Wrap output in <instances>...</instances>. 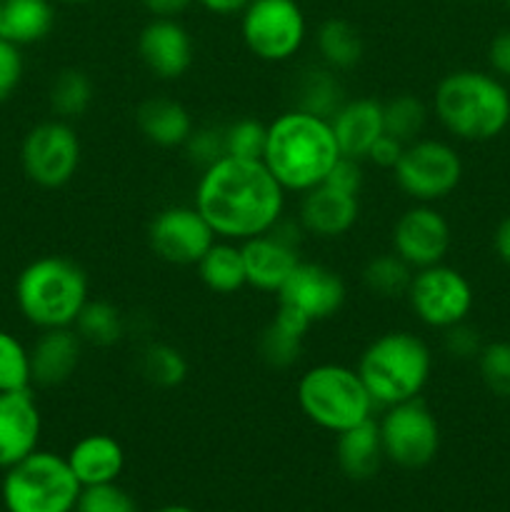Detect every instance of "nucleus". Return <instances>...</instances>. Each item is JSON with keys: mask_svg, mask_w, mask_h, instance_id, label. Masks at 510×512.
Instances as JSON below:
<instances>
[{"mask_svg": "<svg viewBox=\"0 0 510 512\" xmlns=\"http://www.w3.org/2000/svg\"><path fill=\"white\" fill-rule=\"evenodd\" d=\"M323 183L345 190V193L360 195V188H363V168H360V160L340 158Z\"/></svg>", "mask_w": 510, "mask_h": 512, "instance_id": "nucleus-42", "label": "nucleus"}, {"mask_svg": "<svg viewBox=\"0 0 510 512\" xmlns=\"http://www.w3.org/2000/svg\"><path fill=\"white\" fill-rule=\"evenodd\" d=\"M83 358V340L73 328L40 330L30 348V378L40 388L68 383Z\"/></svg>", "mask_w": 510, "mask_h": 512, "instance_id": "nucleus-20", "label": "nucleus"}, {"mask_svg": "<svg viewBox=\"0 0 510 512\" xmlns=\"http://www.w3.org/2000/svg\"><path fill=\"white\" fill-rule=\"evenodd\" d=\"M358 375L375 408L420 398L433 375V350L410 330H388L360 353Z\"/></svg>", "mask_w": 510, "mask_h": 512, "instance_id": "nucleus-4", "label": "nucleus"}, {"mask_svg": "<svg viewBox=\"0 0 510 512\" xmlns=\"http://www.w3.org/2000/svg\"><path fill=\"white\" fill-rule=\"evenodd\" d=\"M335 460L350 480H368L383 465L385 453L380 430L373 418L335 435Z\"/></svg>", "mask_w": 510, "mask_h": 512, "instance_id": "nucleus-25", "label": "nucleus"}, {"mask_svg": "<svg viewBox=\"0 0 510 512\" xmlns=\"http://www.w3.org/2000/svg\"><path fill=\"white\" fill-rule=\"evenodd\" d=\"M155 512H198V510L188 508V505H165V508H160Z\"/></svg>", "mask_w": 510, "mask_h": 512, "instance_id": "nucleus-48", "label": "nucleus"}, {"mask_svg": "<svg viewBox=\"0 0 510 512\" xmlns=\"http://www.w3.org/2000/svg\"><path fill=\"white\" fill-rule=\"evenodd\" d=\"M58 3H68V5H85V3H93V0H58Z\"/></svg>", "mask_w": 510, "mask_h": 512, "instance_id": "nucleus-49", "label": "nucleus"}, {"mask_svg": "<svg viewBox=\"0 0 510 512\" xmlns=\"http://www.w3.org/2000/svg\"><path fill=\"white\" fill-rule=\"evenodd\" d=\"M345 298H348V288L335 270L320 263H305V260H300L298 268L278 290V303L298 310L313 325L338 315Z\"/></svg>", "mask_w": 510, "mask_h": 512, "instance_id": "nucleus-16", "label": "nucleus"}, {"mask_svg": "<svg viewBox=\"0 0 510 512\" xmlns=\"http://www.w3.org/2000/svg\"><path fill=\"white\" fill-rule=\"evenodd\" d=\"M75 512H138V505L118 483H105L80 490Z\"/></svg>", "mask_w": 510, "mask_h": 512, "instance_id": "nucleus-38", "label": "nucleus"}, {"mask_svg": "<svg viewBox=\"0 0 510 512\" xmlns=\"http://www.w3.org/2000/svg\"><path fill=\"white\" fill-rule=\"evenodd\" d=\"M425 120H428V110H425L423 100L415 98V95L403 93L383 103L385 133L393 135L400 143L408 145L418 140L425 128Z\"/></svg>", "mask_w": 510, "mask_h": 512, "instance_id": "nucleus-34", "label": "nucleus"}, {"mask_svg": "<svg viewBox=\"0 0 510 512\" xmlns=\"http://www.w3.org/2000/svg\"><path fill=\"white\" fill-rule=\"evenodd\" d=\"M385 460L405 470H420L435 460L440 450V425L433 410L420 398L385 408L378 420Z\"/></svg>", "mask_w": 510, "mask_h": 512, "instance_id": "nucleus-11", "label": "nucleus"}, {"mask_svg": "<svg viewBox=\"0 0 510 512\" xmlns=\"http://www.w3.org/2000/svg\"><path fill=\"white\" fill-rule=\"evenodd\" d=\"M295 398L310 423L333 435L365 423L375 410L358 370L340 363H320L305 370Z\"/></svg>", "mask_w": 510, "mask_h": 512, "instance_id": "nucleus-6", "label": "nucleus"}, {"mask_svg": "<svg viewBox=\"0 0 510 512\" xmlns=\"http://www.w3.org/2000/svg\"><path fill=\"white\" fill-rule=\"evenodd\" d=\"M240 35L265 63H285L303 48L308 23L298 0H250L240 13Z\"/></svg>", "mask_w": 510, "mask_h": 512, "instance_id": "nucleus-9", "label": "nucleus"}, {"mask_svg": "<svg viewBox=\"0 0 510 512\" xmlns=\"http://www.w3.org/2000/svg\"><path fill=\"white\" fill-rule=\"evenodd\" d=\"M405 298L415 318L433 330H448L468 320L475 303L470 280L445 263L415 270Z\"/></svg>", "mask_w": 510, "mask_h": 512, "instance_id": "nucleus-12", "label": "nucleus"}, {"mask_svg": "<svg viewBox=\"0 0 510 512\" xmlns=\"http://www.w3.org/2000/svg\"><path fill=\"white\" fill-rule=\"evenodd\" d=\"M25 75V58L20 45L10 43L0 35V103L10 100L20 88Z\"/></svg>", "mask_w": 510, "mask_h": 512, "instance_id": "nucleus-40", "label": "nucleus"}, {"mask_svg": "<svg viewBox=\"0 0 510 512\" xmlns=\"http://www.w3.org/2000/svg\"><path fill=\"white\" fill-rule=\"evenodd\" d=\"M330 128L343 158L365 160L375 140L385 133L383 103L375 98L345 100L330 118Z\"/></svg>", "mask_w": 510, "mask_h": 512, "instance_id": "nucleus-21", "label": "nucleus"}, {"mask_svg": "<svg viewBox=\"0 0 510 512\" xmlns=\"http://www.w3.org/2000/svg\"><path fill=\"white\" fill-rule=\"evenodd\" d=\"M393 178L413 203L435 205L458 190L463 180V160L445 140L418 138L403 148Z\"/></svg>", "mask_w": 510, "mask_h": 512, "instance_id": "nucleus-8", "label": "nucleus"}, {"mask_svg": "<svg viewBox=\"0 0 510 512\" xmlns=\"http://www.w3.org/2000/svg\"><path fill=\"white\" fill-rule=\"evenodd\" d=\"M403 148L405 143H400V140H395L393 135L383 133L378 140L373 143V148L368 150V158L373 165H378V168H385V170H393L395 163L400 160V155H403Z\"/></svg>", "mask_w": 510, "mask_h": 512, "instance_id": "nucleus-43", "label": "nucleus"}, {"mask_svg": "<svg viewBox=\"0 0 510 512\" xmlns=\"http://www.w3.org/2000/svg\"><path fill=\"white\" fill-rule=\"evenodd\" d=\"M443 348L448 350V355L458 360H470L478 358V353L483 350V343H480V333L468 325V320L453 325V328L443 330Z\"/></svg>", "mask_w": 510, "mask_h": 512, "instance_id": "nucleus-41", "label": "nucleus"}, {"mask_svg": "<svg viewBox=\"0 0 510 512\" xmlns=\"http://www.w3.org/2000/svg\"><path fill=\"white\" fill-rule=\"evenodd\" d=\"M95 100L93 80L85 70L65 68L53 78L48 90V103L55 118L60 120H78L90 110Z\"/></svg>", "mask_w": 510, "mask_h": 512, "instance_id": "nucleus-30", "label": "nucleus"}, {"mask_svg": "<svg viewBox=\"0 0 510 512\" xmlns=\"http://www.w3.org/2000/svg\"><path fill=\"white\" fill-rule=\"evenodd\" d=\"M88 300V275L75 260L63 255L30 260L15 278V305L38 330L73 328Z\"/></svg>", "mask_w": 510, "mask_h": 512, "instance_id": "nucleus-5", "label": "nucleus"}, {"mask_svg": "<svg viewBox=\"0 0 510 512\" xmlns=\"http://www.w3.org/2000/svg\"><path fill=\"white\" fill-rule=\"evenodd\" d=\"M198 3L213 15H235L243 13L250 0H198Z\"/></svg>", "mask_w": 510, "mask_h": 512, "instance_id": "nucleus-46", "label": "nucleus"}, {"mask_svg": "<svg viewBox=\"0 0 510 512\" xmlns=\"http://www.w3.org/2000/svg\"><path fill=\"white\" fill-rule=\"evenodd\" d=\"M73 330L80 335L83 345L110 348L125 335V320L123 313L108 300H88L75 318Z\"/></svg>", "mask_w": 510, "mask_h": 512, "instance_id": "nucleus-31", "label": "nucleus"}, {"mask_svg": "<svg viewBox=\"0 0 510 512\" xmlns=\"http://www.w3.org/2000/svg\"><path fill=\"white\" fill-rule=\"evenodd\" d=\"M43 433V415L33 390L0 393V470L13 468L33 450Z\"/></svg>", "mask_w": 510, "mask_h": 512, "instance_id": "nucleus-18", "label": "nucleus"}, {"mask_svg": "<svg viewBox=\"0 0 510 512\" xmlns=\"http://www.w3.org/2000/svg\"><path fill=\"white\" fill-rule=\"evenodd\" d=\"M293 108L318 118H333L335 110L345 103V90L338 73L328 65H308L295 80Z\"/></svg>", "mask_w": 510, "mask_h": 512, "instance_id": "nucleus-27", "label": "nucleus"}, {"mask_svg": "<svg viewBox=\"0 0 510 512\" xmlns=\"http://www.w3.org/2000/svg\"><path fill=\"white\" fill-rule=\"evenodd\" d=\"M195 268H198L200 283L215 295H233L248 285L243 253L233 240H215Z\"/></svg>", "mask_w": 510, "mask_h": 512, "instance_id": "nucleus-28", "label": "nucleus"}, {"mask_svg": "<svg viewBox=\"0 0 510 512\" xmlns=\"http://www.w3.org/2000/svg\"><path fill=\"white\" fill-rule=\"evenodd\" d=\"M488 60L490 68L498 78L510 80V28L500 30L493 40H490L488 48Z\"/></svg>", "mask_w": 510, "mask_h": 512, "instance_id": "nucleus-44", "label": "nucleus"}, {"mask_svg": "<svg viewBox=\"0 0 510 512\" xmlns=\"http://www.w3.org/2000/svg\"><path fill=\"white\" fill-rule=\"evenodd\" d=\"M70 470L83 488L118 483L125 468V450L113 435L90 433L80 438L65 455Z\"/></svg>", "mask_w": 510, "mask_h": 512, "instance_id": "nucleus-22", "label": "nucleus"}, {"mask_svg": "<svg viewBox=\"0 0 510 512\" xmlns=\"http://www.w3.org/2000/svg\"><path fill=\"white\" fill-rule=\"evenodd\" d=\"M313 328L305 315H300L298 310L288 308V305L278 303V313L273 315L265 330L260 333L258 350L260 358L265 365L275 370H288L303 355V343L308 330Z\"/></svg>", "mask_w": 510, "mask_h": 512, "instance_id": "nucleus-23", "label": "nucleus"}, {"mask_svg": "<svg viewBox=\"0 0 510 512\" xmlns=\"http://www.w3.org/2000/svg\"><path fill=\"white\" fill-rule=\"evenodd\" d=\"M138 55L158 80H178L195 60L193 38L175 18H153L140 30Z\"/></svg>", "mask_w": 510, "mask_h": 512, "instance_id": "nucleus-17", "label": "nucleus"}, {"mask_svg": "<svg viewBox=\"0 0 510 512\" xmlns=\"http://www.w3.org/2000/svg\"><path fill=\"white\" fill-rule=\"evenodd\" d=\"M215 240L218 235L195 205H170L158 210L148 225L150 250L160 260L180 268L198 265Z\"/></svg>", "mask_w": 510, "mask_h": 512, "instance_id": "nucleus-14", "label": "nucleus"}, {"mask_svg": "<svg viewBox=\"0 0 510 512\" xmlns=\"http://www.w3.org/2000/svg\"><path fill=\"white\" fill-rule=\"evenodd\" d=\"M0 13H3V0H0Z\"/></svg>", "mask_w": 510, "mask_h": 512, "instance_id": "nucleus-51", "label": "nucleus"}, {"mask_svg": "<svg viewBox=\"0 0 510 512\" xmlns=\"http://www.w3.org/2000/svg\"><path fill=\"white\" fill-rule=\"evenodd\" d=\"M390 243L398 258H403L413 270H420L443 263L453 235L450 223L435 205L415 203L395 220Z\"/></svg>", "mask_w": 510, "mask_h": 512, "instance_id": "nucleus-15", "label": "nucleus"}, {"mask_svg": "<svg viewBox=\"0 0 510 512\" xmlns=\"http://www.w3.org/2000/svg\"><path fill=\"white\" fill-rule=\"evenodd\" d=\"M30 385V348H25L13 333L0 328V393L28 390Z\"/></svg>", "mask_w": 510, "mask_h": 512, "instance_id": "nucleus-35", "label": "nucleus"}, {"mask_svg": "<svg viewBox=\"0 0 510 512\" xmlns=\"http://www.w3.org/2000/svg\"><path fill=\"white\" fill-rule=\"evenodd\" d=\"M478 370L485 388L498 398H510V343L495 340L478 353Z\"/></svg>", "mask_w": 510, "mask_h": 512, "instance_id": "nucleus-37", "label": "nucleus"}, {"mask_svg": "<svg viewBox=\"0 0 510 512\" xmlns=\"http://www.w3.org/2000/svg\"><path fill=\"white\" fill-rule=\"evenodd\" d=\"M153 18H175L193 5V0H140Z\"/></svg>", "mask_w": 510, "mask_h": 512, "instance_id": "nucleus-45", "label": "nucleus"}, {"mask_svg": "<svg viewBox=\"0 0 510 512\" xmlns=\"http://www.w3.org/2000/svg\"><path fill=\"white\" fill-rule=\"evenodd\" d=\"M415 270L395 253L375 255L363 268V285L378 298H405Z\"/></svg>", "mask_w": 510, "mask_h": 512, "instance_id": "nucleus-33", "label": "nucleus"}, {"mask_svg": "<svg viewBox=\"0 0 510 512\" xmlns=\"http://www.w3.org/2000/svg\"><path fill=\"white\" fill-rule=\"evenodd\" d=\"M320 63L330 70H350L363 60V38L353 23L343 18H328L315 35Z\"/></svg>", "mask_w": 510, "mask_h": 512, "instance_id": "nucleus-29", "label": "nucleus"}, {"mask_svg": "<svg viewBox=\"0 0 510 512\" xmlns=\"http://www.w3.org/2000/svg\"><path fill=\"white\" fill-rule=\"evenodd\" d=\"M360 215V195L345 193L328 183H320L303 193L298 208V223L305 235L320 240L343 238L353 230Z\"/></svg>", "mask_w": 510, "mask_h": 512, "instance_id": "nucleus-19", "label": "nucleus"}, {"mask_svg": "<svg viewBox=\"0 0 510 512\" xmlns=\"http://www.w3.org/2000/svg\"><path fill=\"white\" fill-rule=\"evenodd\" d=\"M193 205L220 240L245 243L283 218L285 190L263 160L225 155L200 173Z\"/></svg>", "mask_w": 510, "mask_h": 512, "instance_id": "nucleus-1", "label": "nucleus"}, {"mask_svg": "<svg viewBox=\"0 0 510 512\" xmlns=\"http://www.w3.org/2000/svg\"><path fill=\"white\" fill-rule=\"evenodd\" d=\"M80 490L65 455L33 450L5 470L0 498L8 512H75Z\"/></svg>", "mask_w": 510, "mask_h": 512, "instance_id": "nucleus-7", "label": "nucleus"}, {"mask_svg": "<svg viewBox=\"0 0 510 512\" xmlns=\"http://www.w3.org/2000/svg\"><path fill=\"white\" fill-rule=\"evenodd\" d=\"M433 110L453 138L485 143L510 125V93L498 75L483 70H453L435 85Z\"/></svg>", "mask_w": 510, "mask_h": 512, "instance_id": "nucleus-3", "label": "nucleus"}, {"mask_svg": "<svg viewBox=\"0 0 510 512\" xmlns=\"http://www.w3.org/2000/svg\"><path fill=\"white\" fill-rule=\"evenodd\" d=\"M343 158L328 118L290 108L268 123L263 165L285 193H308Z\"/></svg>", "mask_w": 510, "mask_h": 512, "instance_id": "nucleus-2", "label": "nucleus"}, {"mask_svg": "<svg viewBox=\"0 0 510 512\" xmlns=\"http://www.w3.org/2000/svg\"><path fill=\"white\" fill-rule=\"evenodd\" d=\"M83 158V145L68 120H43L25 133L20 143V165L30 183L58 190L75 178Z\"/></svg>", "mask_w": 510, "mask_h": 512, "instance_id": "nucleus-10", "label": "nucleus"}, {"mask_svg": "<svg viewBox=\"0 0 510 512\" xmlns=\"http://www.w3.org/2000/svg\"><path fill=\"white\" fill-rule=\"evenodd\" d=\"M505 8H508V10H510V0H505Z\"/></svg>", "mask_w": 510, "mask_h": 512, "instance_id": "nucleus-50", "label": "nucleus"}, {"mask_svg": "<svg viewBox=\"0 0 510 512\" xmlns=\"http://www.w3.org/2000/svg\"><path fill=\"white\" fill-rule=\"evenodd\" d=\"M55 25L53 0H3L0 35L15 45H35L50 35Z\"/></svg>", "mask_w": 510, "mask_h": 512, "instance_id": "nucleus-26", "label": "nucleus"}, {"mask_svg": "<svg viewBox=\"0 0 510 512\" xmlns=\"http://www.w3.org/2000/svg\"><path fill=\"white\" fill-rule=\"evenodd\" d=\"M493 245H495V253H498V258L510 268V215L505 220H500V225L495 228Z\"/></svg>", "mask_w": 510, "mask_h": 512, "instance_id": "nucleus-47", "label": "nucleus"}, {"mask_svg": "<svg viewBox=\"0 0 510 512\" xmlns=\"http://www.w3.org/2000/svg\"><path fill=\"white\" fill-rule=\"evenodd\" d=\"M183 150L185 158L193 165H198L200 170L218 163L220 158H225L223 128H195L193 133H190V138L185 140Z\"/></svg>", "mask_w": 510, "mask_h": 512, "instance_id": "nucleus-39", "label": "nucleus"}, {"mask_svg": "<svg viewBox=\"0 0 510 512\" xmlns=\"http://www.w3.org/2000/svg\"><path fill=\"white\" fill-rule=\"evenodd\" d=\"M140 375L158 388H178L188 378V358L168 343L145 345L138 358Z\"/></svg>", "mask_w": 510, "mask_h": 512, "instance_id": "nucleus-32", "label": "nucleus"}, {"mask_svg": "<svg viewBox=\"0 0 510 512\" xmlns=\"http://www.w3.org/2000/svg\"><path fill=\"white\" fill-rule=\"evenodd\" d=\"M225 155L240 160H263L268 125L255 118H240L223 128Z\"/></svg>", "mask_w": 510, "mask_h": 512, "instance_id": "nucleus-36", "label": "nucleus"}, {"mask_svg": "<svg viewBox=\"0 0 510 512\" xmlns=\"http://www.w3.org/2000/svg\"><path fill=\"white\" fill-rule=\"evenodd\" d=\"M135 123L143 138L158 148H183L195 130L193 115L173 98H148L135 110Z\"/></svg>", "mask_w": 510, "mask_h": 512, "instance_id": "nucleus-24", "label": "nucleus"}, {"mask_svg": "<svg viewBox=\"0 0 510 512\" xmlns=\"http://www.w3.org/2000/svg\"><path fill=\"white\" fill-rule=\"evenodd\" d=\"M300 238H303L300 223L280 218L268 233L240 243L245 280H248L250 288L278 295V290L283 288L285 280L300 263Z\"/></svg>", "mask_w": 510, "mask_h": 512, "instance_id": "nucleus-13", "label": "nucleus"}]
</instances>
